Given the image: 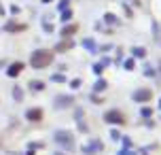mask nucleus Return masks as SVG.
Segmentation results:
<instances>
[{"instance_id": "obj_1", "label": "nucleus", "mask_w": 161, "mask_h": 155, "mask_svg": "<svg viewBox=\"0 0 161 155\" xmlns=\"http://www.w3.org/2000/svg\"><path fill=\"white\" fill-rule=\"evenodd\" d=\"M49 57H51L49 53H36V55H34V59H36V66H45V62H42V59H49Z\"/></svg>"}]
</instances>
